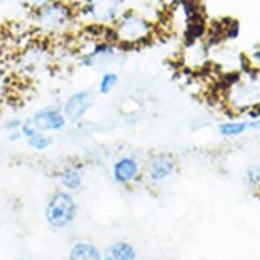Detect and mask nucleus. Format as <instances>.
I'll return each instance as SVG.
<instances>
[{
  "label": "nucleus",
  "instance_id": "nucleus-20",
  "mask_svg": "<svg viewBox=\"0 0 260 260\" xmlns=\"http://www.w3.org/2000/svg\"><path fill=\"white\" fill-rule=\"evenodd\" d=\"M11 93V77L7 71L0 69V104H4Z\"/></svg>",
  "mask_w": 260,
  "mask_h": 260
},
{
  "label": "nucleus",
  "instance_id": "nucleus-18",
  "mask_svg": "<svg viewBox=\"0 0 260 260\" xmlns=\"http://www.w3.org/2000/svg\"><path fill=\"white\" fill-rule=\"evenodd\" d=\"M120 83V77L114 71H106L103 75L99 77L98 82V93L99 94H110Z\"/></svg>",
  "mask_w": 260,
  "mask_h": 260
},
{
  "label": "nucleus",
  "instance_id": "nucleus-7",
  "mask_svg": "<svg viewBox=\"0 0 260 260\" xmlns=\"http://www.w3.org/2000/svg\"><path fill=\"white\" fill-rule=\"evenodd\" d=\"M118 53L120 47L112 39L93 40L88 48L78 54V62L86 69H96V67L114 62L118 58Z\"/></svg>",
  "mask_w": 260,
  "mask_h": 260
},
{
  "label": "nucleus",
  "instance_id": "nucleus-15",
  "mask_svg": "<svg viewBox=\"0 0 260 260\" xmlns=\"http://www.w3.org/2000/svg\"><path fill=\"white\" fill-rule=\"evenodd\" d=\"M103 260H138V251L126 240H117L106 247Z\"/></svg>",
  "mask_w": 260,
  "mask_h": 260
},
{
  "label": "nucleus",
  "instance_id": "nucleus-12",
  "mask_svg": "<svg viewBox=\"0 0 260 260\" xmlns=\"http://www.w3.org/2000/svg\"><path fill=\"white\" fill-rule=\"evenodd\" d=\"M176 171V160L169 153H155L145 165V173L152 182H163Z\"/></svg>",
  "mask_w": 260,
  "mask_h": 260
},
{
  "label": "nucleus",
  "instance_id": "nucleus-16",
  "mask_svg": "<svg viewBox=\"0 0 260 260\" xmlns=\"http://www.w3.org/2000/svg\"><path fill=\"white\" fill-rule=\"evenodd\" d=\"M67 260H103V251L89 241H77L69 249Z\"/></svg>",
  "mask_w": 260,
  "mask_h": 260
},
{
  "label": "nucleus",
  "instance_id": "nucleus-13",
  "mask_svg": "<svg viewBox=\"0 0 260 260\" xmlns=\"http://www.w3.org/2000/svg\"><path fill=\"white\" fill-rule=\"evenodd\" d=\"M21 134H22V139L26 141V144L30 147L32 150L36 152H45L48 150L51 144H53V138L50 134L40 131L30 120H26L22 123L21 126Z\"/></svg>",
  "mask_w": 260,
  "mask_h": 260
},
{
  "label": "nucleus",
  "instance_id": "nucleus-19",
  "mask_svg": "<svg viewBox=\"0 0 260 260\" xmlns=\"http://www.w3.org/2000/svg\"><path fill=\"white\" fill-rule=\"evenodd\" d=\"M244 179H246V184L249 188H252V190L260 188V166L252 165L247 168L244 173Z\"/></svg>",
  "mask_w": 260,
  "mask_h": 260
},
{
  "label": "nucleus",
  "instance_id": "nucleus-26",
  "mask_svg": "<svg viewBox=\"0 0 260 260\" xmlns=\"http://www.w3.org/2000/svg\"><path fill=\"white\" fill-rule=\"evenodd\" d=\"M171 4H182V2H188V0H169Z\"/></svg>",
  "mask_w": 260,
  "mask_h": 260
},
{
  "label": "nucleus",
  "instance_id": "nucleus-21",
  "mask_svg": "<svg viewBox=\"0 0 260 260\" xmlns=\"http://www.w3.org/2000/svg\"><path fill=\"white\" fill-rule=\"evenodd\" d=\"M22 123H24V120L16 118V117L8 118V120H5V123H4V129H5V133H7V134H8V133H16V131H21Z\"/></svg>",
  "mask_w": 260,
  "mask_h": 260
},
{
  "label": "nucleus",
  "instance_id": "nucleus-5",
  "mask_svg": "<svg viewBox=\"0 0 260 260\" xmlns=\"http://www.w3.org/2000/svg\"><path fill=\"white\" fill-rule=\"evenodd\" d=\"M125 10V0H85L77 10V21L98 29H109Z\"/></svg>",
  "mask_w": 260,
  "mask_h": 260
},
{
  "label": "nucleus",
  "instance_id": "nucleus-28",
  "mask_svg": "<svg viewBox=\"0 0 260 260\" xmlns=\"http://www.w3.org/2000/svg\"><path fill=\"white\" fill-rule=\"evenodd\" d=\"M19 260H27V258H19Z\"/></svg>",
  "mask_w": 260,
  "mask_h": 260
},
{
  "label": "nucleus",
  "instance_id": "nucleus-2",
  "mask_svg": "<svg viewBox=\"0 0 260 260\" xmlns=\"http://www.w3.org/2000/svg\"><path fill=\"white\" fill-rule=\"evenodd\" d=\"M30 22L42 37L59 39L71 34L78 22L77 10L64 0H56L53 4L30 11Z\"/></svg>",
  "mask_w": 260,
  "mask_h": 260
},
{
  "label": "nucleus",
  "instance_id": "nucleus-17",
  "mask_svg": "<svg viewBox=\"0 0 260 260\" xmlns=\"http://www.w3.org/2000/svg\"><path fill=\"white\" fill-rule=\"evenodd\" d=\"M217 131L222 138L235 139L249 131V123H247V120H227L219 123Z\"/></svg>",
  "mask_w": 260,
  "mask_h": 260
},
{
  "label": "nucleus",
  "instance_id": "nucleus-11",
  "mask_svg": "<svg viewBox=\"0 0 260 260\" xmlns=\"http://www.w3.org/2000/svg\"><path fill=\"white\" fill-rule=\"evenodd\" d=\"M141 176V163L138 158L131 155H123L112 165V179L118 185H129L139 179Z\"/></svg>",
  "mask_w": 260,
  "mask_h": 260
},
{
  "label": "nucleus",
  "instance_id": "nucleus-4",
  "mask_svg": "<svg viewBox=\"0 0 260 260\" xmlns=\"http://www.w3.org/2000/svg\"><path fill=\"white\" fill-rule=\"evenodd\" d=\"M45 220L53 230H66L75 222L78 205L75 197L67 190H56L45 205Z\"/></svg>",
  "mask_w": 260,
  "mask_h": 260
},
{
  "label": "nucleus",
  "instance_id": "nucleus-24",
  "mask_svg": "<svg viewBox=\"0 0 260 260\" xmlns=\"http://www.w3.org/2000/svg\"><path fill=\"white\" fill-rule=\"evenodd\" d=\"M247 123H249V131H260V117L249 118Z\"/></svg>",
  "mask_w": 260,
  "mask_h": 260
},
{
  "label": "nucleus",
  "instance_id": "nucleus-6",
  "mask_svg": "<svg viewBox=\"0 0 260 260\" xmlns=\"http://www.w3.org/2000/svg\"><path fill=\"white\" fill-rule=\"evenodd\" d=\"M53 62V54L43 43H30L19 51L15 59V71L22 77L32 80L47 72Z\"/></svg>",
  "mask_w": 260,
  "mask_h": 260
},
{
  "label": "nucleus",
  "instance_id": "nucleus-10",
  "mask_svg": "<svg viewBox=\"0 0 260 260\" xmlns=\"http://www.w3.org/2000/svg\"><path fill=\"white\" fill-rule=\"evenodd\" d=\"M184 66L190 71H201L206 67L209 61V50L208 45L200 39H188L180 56Z\"/></svg>",
  "mask_w": 260,
  "mask_h": 260
},
{
  "label": "nucleus",
  "instance_id": "nucleus-3",
  "mask_svg": "<svg viewBox=\"0 0 260 260\" xmlns=\"http://www.w3.org/2000/svg\"><path fill=\"white\" fill-rule=\"evenodd\" d=\"M227 107L233 112H247L251 118L260 117V75L243 72L229 83L223 94Z\"/></svg>",
  "mask_w": 260,
  "mask_h": 260
},
{
  "label": "nucleus",
  "instance_id": "nucleus-8",
  "mask_svg": "<svg viewBox=\"0 0 260 260\" xmlns=\"http://www.w3.org/2000/svg\"><path fill=\"white\" fill-rule=\"evenodd\" d=\"M94 106V94L89 89H78L66 98L64 104L61 106L67 121L77 125L85 120L89 110Z\"/></svg>",
  "mask_w": 260,
  "mask_h": 260
},
{
  "label": "nucleus",
  "instance_id": "nucleus-14",
  "mask_svg": "<svg viewBox=\"0 0 260 260\" xmlns=\"http://www.w3.org/2000/svg\"><path fill=\"white\" fill-rule=\"evenodd\" d=\"M58 180L62 190L71 191V193L78 191L83 187V180H85V173H83L82 165H69L62 168L58 174Z\"/></svg>",
  "mask_w": 260,
  "mask_h": 260
},
{
  "label": "nucleus",
  "instance_id": "nucleus-25",
  "mask_svg": "<svg viewBox=\"0 0 260 260\" xmlns=\"http://www.w3.org/2000/svg\"><path fill=\"white\" fill-rule=\"evenodd\" d=\"M64 2H66V4H69L71 7H74L75 10H78V8H80V7L83 5L85 0H64Z\"/></svg>",
  "mask_w": 260,
  "mask_h": 260
},
{
  "label": "nucleus",
  "instance_id": "nucleus-27",
  "mask_svg": "<svg viewBox=\"0 0 260 260\" xmlns=\"http://www.w3.org/2000/svg\"><path fill=\"white\" fill-rule=\"evenodd\" d=\"M0 11H2V2H0Z\"/></svg>",
  "mask_w": 260,
  "mask_h": 260
},
{
  "label": "nucleus",
  "instance_id": "nucleus-9",
  "mask_svg": "<svg viewBox=\"0 0 260 260\" xmlns=\"http://www.w3.org/2000/svg\"><path fill=\"white\" fill-rule=\"evenodd\" d=\"M29 120L40 131L47 133V134L59 133V131L66 129V126L69 125V121H67L62 109L61 107H54V106L42 107V109L36 110Z\"/></svg>",
  "mask_w": 260,
  "mask_h": 260
},
{
  "label": "nucleus",
  "instance_id": "nucleus-1",
  "mask_svg": "<svg viewBox=\"0 0 260 260\" xmlns=\"http://www.w3.org/2000/svg\"><path fill=\"white\" fill-rule=\"evenodd\" d=\"M155 36L153 21L134 8H125L110 27V39L120 48H138Z\"/></svg>",
  "mask_w": 260,
  "mask_h": 260
},
{
  "label": "nucleus",
  "instance_id": "nucleus-23",
  "mask_svg": "<svg viewBox=\"0 0 260 260\" xmlns=\"http://www.w3.org/2000/svg\"><path fill=\"white\" fill-rule=\"evenodd\" d=\"M123 121H125V125H128V126H134L141 121V115L138 112H128V114L123 117Z\"/></svg>",
  "mask_w": 260,
  "mask_h": 260
},
{
  "label": "nucleus",
  "instance_id": "nucleus-22",
  "mask_svg": "<svg viewBox=\"0 0 260 260\" xmlns=\"http://www.w3.org/2000/svg\"><path fill=\"white\" fill-rule=\"evenodd\" d=\"M53 2H56V0H22V4H24V7L29 11L39 10V8L48 5V4H53Z\"/></svg>",
  "mask_w": 260,
  "mask_h": 260
}]
</instances>
